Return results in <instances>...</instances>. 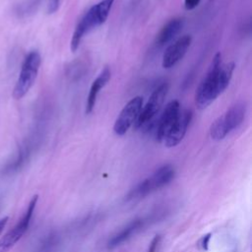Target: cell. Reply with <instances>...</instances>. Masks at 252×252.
Wrapping results in <instances>:
<instances>
[{"label": "cell", "instance_id": "18", "mask_svg": "<svg viewBox=\"0 0 252 252\" xmlns=\"http://www.w3.org/2000/svg\"><path fill=\"white\" fill-rule=\"evenodd\" d=\"M201 0H184V7L186 10H193L195 9Z\"/></svg>", "mask_w": 252, "mask_h": 252}, {"label": "cell", "instance_id": "11", "mask_svg": "<svg viewBox=\"0 0 252 252\" xmlns=\"http://www.w3.org/2000/svg\"><path fill=\"white\" fill-rule=\"evenodd\" d=\"M180 112V104L177 100H171L166 105L160 115L156 129V139L158 142H162L165 135L175 122Z\"/></svg>", "mask_w": 252, "mask_h": 252}, {"label": "cell", "instance_id": "4", "mask_svg": "<svg viewBox=\"0 0 252 252\" xmlns=\"http://www.w3.org/2000/svg\"><path fill=\"white\" fill-rule=\"evenodd\" d=\"M40 63L41 57L37 50H32L26 56L13 90L14 98L20 99L28 94L35 82Z\"/></svg>", "mask_w": 252, "mask_h": 252}, {"label": "cell", "instance_id": "10", "mask_svg": "<svg viewBox=\"0 0 252 252\" xmlns=\"http://www.w3.org/2000/svg\"><path fill=\"white\" fill-rule=\"evenodd\" d=\"M191 39L192 38L189 34H185L171 43L163 52L162 67L169 69L180 61L187 52V49L191 44Z\"/></svg>", "mask_w": 252, "mask_h": 252}, {"label": "cell", "instance_id": "3", "mask_svg": "<svg viewBox=\"0 0 252 252\" xmlns=\"http://www.w3.org/2000/svg\"><path fill=\"white\" fill-rule=\"evenodd\" d=\"M246 104L242 101L231 105L221 116L218 117L210 127V135L213 140H222L231 131L236 129L244 120Z\"/></svg>", "mask_w": 252, "mask_h": 252}, {"label": "cell", "instance_id": "6", "mask_svg": "<svg viewBox=\"0 0 252 252\" xmlns=\"http://www.w3.org/2000/svg\"><path fill=\"white\" fill-rule=\"evenodd\" d=\"M168 91V85L166 83L161 84L158 86L151 94L149 100L145 104L144 107H142L140 114L134 124L135 129L139 128H147L149 124L154 120L155 116L158 114L159 109L161 108L165 96L167 94Z\"/></svg>", "mask_w": 252, "mask_h": 252}, {"label": "cell", "instance_id": "5", "mask_svg": "<svg viewBox=\"0 0 252 252\" xmlns=\"http://www.w3.org/2000/svg\"><path fill=\"white\" fill-rule=\"evenodd\" d=\"M175 175V170L170 164L159 167L151 177L146 178L134 188H132L126 196L127 201L141 199L151 192L168 184Z\"/></svg>", "mask_w": 252, "mask_h": 252}, {"label": "cell", "instance_id": "2", "mask_svg": "<svg viewBox=\"0 0 252 252\" xmlns=\"http://www.w3.org/2000/svg\"><path fill=\"white\" fill-rule=\"evenodd\" d=\"M113 2L114 0H101L100 2L92 6L83 16V18L77 24L71 38L70 49L73 52L79 48L83 37L89 32L102 25L106 21Z\"/></svg>", "mask_w": 252, "mask_h": 252}, {"label": "cell", "instance_id": "14", "mask_svg": "<svg viewBox=\"0 0 252 252\" xmlns=\"http://www.w3.org/2000/svg\"><path fill=\"white\" fill-rule=\"evenodd\" d=\"M143 225V221L141 220H136L130 222L126 227H124L121 231H119L117 234H115L113 237L109 239L107 242L108 248H114L118 245H120L122 242L127 240L132 234H134L137 230L141 228Z\"/></svg>", "mask_w": 252, "mask_h": 252}, {"label": "cell", "instance_id": "20", "mask_svg": "<svg viewBox=\"0 0 252 252\" xmlns=\"http://www.w3.org/2000/svg\"><path fill=\"white\" fill-rule=\"evenodd\" d=\"M8 220H9V218L8 217H3V218H0V234L2 233V231L4 230L6 224L8 223Z\"/></svg>", "mask_w": 252, "mask_h": 252}, {"label": "cell", "instance_id": "15", "mask_svg": "<svg viewBox=\"0 0 252 252\" xmlns=\"http://www.w3.org/2000/svg\"><path fill=\"white\" fill-rule=\"evenodd\" d=\"M42 0H25L18 4L15 8V13L19 18H25L36 11Z\"/></svg>", "mask_w": 252, "mask_h": 252}, {"label": "cell", "instance_id": "16", "mask_svg": "<svg viewBox=\"0 0 252 252\" xmlns=\"http://www.w3.org/2000/svg\"><path fill=\"white\" fill-rule=\"evenodd\" d=\"M60 2H61V0H50L49 4H48V9H47L48 14L55 13L60 6Z\"/></svg>", "mask_w": 252, "mask_h": 252}, {"label": "cell", "instance_id": "8", "mask_svg": "<svg viewBox=\"0 0 252 252\" xmlns=\"http://www.w3.org/2000/svg\"><path fill=\"white\" fill-rule=\"evenodd\" d=\"M143 107V97L135 96L129 100L126 105L120 111L118 117L115 120L113 131L116 135H124L131 126H133L140 114V111Z\"/></svg>", "mask_w": 252, "mask_h": 252}, {"label": "cell", "instance_id": "7", "mask_svg": "<svg viewBox=\"0 0 252 252\" xmlns=\"http://www.w3.org/2000/svg\"><path fill=\"white\" fill-rule=\"evenodd\" d=\"M38 196L34 195L28 208L26 213L24 214V216L22 217V219L17 222V224L10 229L7 233H5L1 239H0V252H8L24 235V233L27 231V229L29 228V225L31 223V220L34 211V208L36 206V202H37Z\"/></svg>", "mask_w": 252, "mask_h": 252}, {"label": "cell", "instance_id": "9", "mask_svg": "<svg viewBox=\"0 0 252 252\" xmlns=\"http://www.w3.org/2000/svg\"><path fill=\"white\" fill-rule=\"evenodd\" d=\"M192 119V111L189 109L180 110L175 122L165 135L163 139V144L167 148H172L177 146L184 138L187 128Z\"/></svg>", "mask_w": 252, "mask_h": 252}, {"label": "cell", "instance_id": "17", "mask_svg": "<svg viewBox=\"0 0 252 252\" xmlns=\"http://www.w3.org/2000/svg\"><path fill=\"white\" fill-rule=\"evenodd\" d=\"M159 240H160V236H159V235H156V236L153 238L152 242L150 243V246H149V249H148L147 252H156L157 247H158V243H159Z\"/></svg>", "mask_w": 252, "mask_h": 252}, {"label": "cell", "instance_id": "12", "mask_svg": "<svg viewBox=\"0 0 252 252\" xmlns=\"http://www.w3.org/2000/svg\"><path fill=\"white\" fill-rule=\"evenodd\" d=\"M110 78H111L110 68L108 66H105L91 86V89H90V92L88 94V98H87V103H86V113L87 114L91 113L93 111V109L94 108L96 97H97L99 91L108 83Z\"/></svg>", "mask_w": 252, "mask_h": 252}, {"label": "cell", "instance_id": "13", "mask_svg": "<svg viewBox=\"0 0 252 252\" xmlns=\"http://www.w3.org/2000/svg\"><path fill=\"white\" fill-rule=\"evenodd\" d=\"M183 18H174L168 21L158 33L156 43L158 46H164L168 44L182 30L184 26Z\"/></svg>", "mask_w": 252, "mask_h": 252}, {"label": "cell", "instance_id": "19", "mask_svg": "<svg viewBox=\"0 0 252 252\" xmlns=\"http://www.w3.org/2000/svg\"><path fill=\"white\" fill-rule=\"evenodd\" d=\"M211 239V233H208L206 235H204L201 240H200V245L202 246L203 250L207 251L208 250V246H209V241Z\"/></svg>", "mask_w": 252, "mask_h": 252}, {"label": "cell", "instance_id": "1", "mask_svg": "<svg viewBox=\"0 0 252 252\" xmlns=\"http://www.w3.org/2000/svg\"><path fill=\"white\" fill-rule=\"evenodd\" d=\"M235 65L233 62L221 63L220 52L216 53L206 77L195 93V104L199 109L208 107L228 86Z\"/></svg>", "mask_w": 252, "mask_h": 252}]
</instances>
